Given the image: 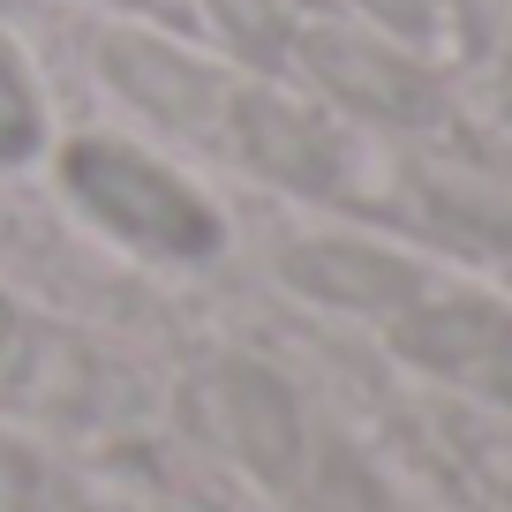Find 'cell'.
<instances>
[{"label": "cell", "instance_id": "obj_1", "mask_svg": "<svg viewBox=\"0 0 512 512\" xmlns=\"http://www.w3.org/2000/svg\"><path fill=\"white\" fill-rule=\"evenodd\" d=\"M61 174H68V196L128 249H144V256H211L219 249V211L181 174L144 159L136 144L83 136V144H68Z\"/></svg>", "mask_w": 512, "mask_h": 512}, {"label": "cell", "instance_id": "obj_2", "mask_svg": "<svg viewBox=\"0 0 512 512\" xmlns=\"http://www.w3.org/2000/svg\"><path fill=\"white\" fill-rule=\"evenodd\" d=\"M106 76L144 113H159L166 128H196L204 113H219V83L181 46H159V38H106Z\"/></svg>", "mask_w": 512, "mask_h": 512}, {"label": "cell", "instance_id": "obj_3", "mask_svg": "<svg viewBox=\"0 0 512 512\" xmlns=\"http://www.w3.org/2000/svg\"><path fill=\"white\" fill-rule=\"evenodd\" d=\"M287 279L302 294H324V302H354V309H377V302H400L415 287L407 264L392 256H369V249H347V241H309V249L287 256Z\"/></svg>", "mask_w": 512, "mask_h": 512}, {"label": "cell", "instance_id": "obj_4", "mask_svg": "<svg viewBox=\"0 0 512 512\" xmlns=\"http://www.w3.org/2000/svg\"><path fill=\"white\" fill-rule=\"evenodd\" d=\"M309 68L332 83L339 98L377 113H422V83L400 61H384L377 46H354V38H309Z\"/></svg>", "mask_w": 512, "mask_h": 512}, {"label": "cell", "instance_id": "obj_5", "mask_svg": "<svg viewBox=\"0 0 512 512\" xmlns=\"http://www.w3.org/2000/svg\"><path fill=\"white\" fill-rule=\"evenodd\" d=\"M226 415H234V437L264 475H287L294 467V415H287V392L256 369H226Z\"/></svg>", "mask_w": 512, "mask_h": 512}, {"label": "cell", "instance_id": "obj_6", "mask_svg": "<svg viewBox=\"0 0 512 512\" xmlns=\"http://www.w3.org/2000/svg\"><path fill=\"white\" fill-rule=\"evenodd\" d=\"M46 144V106H38V83L23 68V53L0 38V166H23Z\"/></svg>", "mask_w": 512, "mask_h": 512}, {"label": "cell", "instance_id": "obj_7", "mask_svg": "<svg viewBox=\"0 0 512 512\" xmlns=\"http://www.w3.org/2000/svg\"><path fill=\"white\" fill-rule=\"evenodd\" d=\"M211 23H219L234 46H249V53H279L287 46V0H211Z\"/></svg>", "mask_w": 512, "mask_h": 512}]
</instances>
